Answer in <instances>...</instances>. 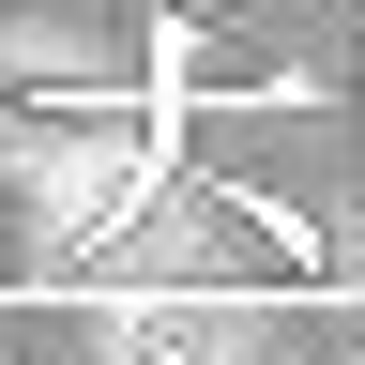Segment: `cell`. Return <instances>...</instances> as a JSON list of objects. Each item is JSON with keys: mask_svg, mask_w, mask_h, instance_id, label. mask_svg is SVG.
I'll list each match as a JSON object with an SVG mask.
<instances>
[]
</instances>
